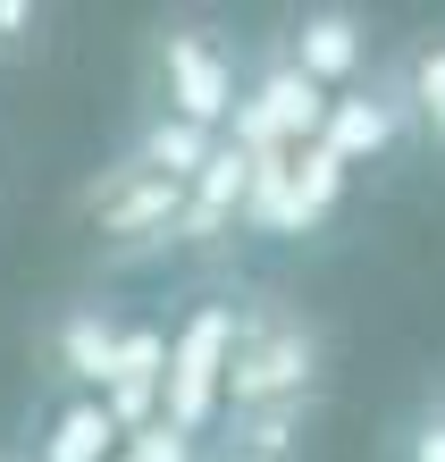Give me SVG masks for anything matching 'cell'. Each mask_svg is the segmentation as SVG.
Masks as SVG:
<instances>
[{
	"instance_id": "obj_1",
	"label": "cell",
	"mask_w": 445,
	"mask_h": 462,
	"mask_svg": "<svg viewBox=\"0 0 445 462\" xmlns=\"http://www.w3.org/2000/svg\"><path fill=\"white\" fill-rule=\"evenodd\" d=\"M328 328L311 303L277 286L236 294V337H227V387H218V420L227 412H294V403L328 395Z\"/></svg>"
},
{
	"instance_id": "obj_2",
	"label": "cell",
	"mask_w": 445,
	"mask_h": 462,
	"mask_svg": "<svg viewBox=\"0 0 445 462\" xmlns=\"http://www.w3.org/2000/svg\"><path fill=\"white\" fill-rule=\"evenodd\" d=\"M244 68H253V51L218 17H202V9L152 17V34H144V110L134 118H177V126H202V134H227L236 101H244Z\"/></svg>"
},
{
	"instance_id": "obj_3",
	"label": "cell",
	"mask_w": 445,
	"mask_h": 462,
	"mask_svg": "<svg viewBox=\"0 0 445 462\" xmlns=\"http://www.w3.org/2000/svg\"><path fill=\"white\" fill-rule=\"evenodd\" d=\"M76 219L93 227L101 244V269H144L160 253H177V227H185V185L152 177L144 160H109V169L76 194Z\"/></svg>"
},
{
	"instance_id": "obj_4",
	"label": "cell",
	"mask_w": 445,
	"mask_h": 462,
	"mask_svg": "<svg viewBox=\"0 0 445 462\" xmlns=\"http://www.w3.org/2000/svg\"><path fill=\"white\" fill-rule=\"evenodd\" d=\"M227 337H236V294L193 303V319L169 337V370H160V420L202 446L218 429V387H227Z\"/></svg>"
},
{
	"instance_id": "obj_5",
	"label": "cell",
	"mask_w": 445,
	"mask_h": 462,
	"mask_svg": "<svg viewBox=\"0 0 445 462\" xmlns=\"http://www.w3.org/2000/svg\"><path fill=\"white\" fill-rule=\"evenodd\" d=\"M269 42L294 60V76H302L320 101L370 85V68H378V25L361 17V9H345V0H311V9H294Z\"/></svg>"
},
{
	"instance_id": "obj_6",
	"label": "cell",
	"mask_w": 445,
	"mask_h": 462,
	"mask_svg": "<svg viewBox=\"0 0 445 462\" xmlns=\"http://www.w3.org/2000/svg\"><path fill=\"white\" fill-rule=\"evenodd\" d=\"M320 152L337 160V169H370V160L412 152L403 93H395V76H386V60L370 68V85H353V93L328 101V118H320Z\"/></svg>"
},
{
	"instance_id": "obj_7",
	"label": "cell",
	"mask_w": 445,
	"mask_h": 462,
	"mask_svg": "<svg viewBox=\"0 0 445 462\" xmlns=\"http://www.w3.org/2000/svg\"><path fill=\"white\" fill-rule=\"evenodd\" d=\"M118 337L126 319L109 303H60L42 319V370H51V395H101L109 387V362H118Z\"/></svg>"
},
{
	"instance_id": "obj_8",
	"label": "cell",
	"mask_w": 445,
	"mask_h": 462,
	"mask_svg": "<svg viewBox=\"0 0 445 462\" xmlns=\"http://www.w3.org/2000/svg\"><path fill=\"white\" fill-rule=\"evenodd\" d=\"M244 210H253V152H244L236 134H218L210 169L185 185V227H177V253H218V244L244 227Z\"/></svg>"
},
{
	"instance_id": "obj_9",
	"label": "cell",
	"mask_w": 445,
	"mask_h": 462,
	"mask_svg": "<svg viewBox=\"0 0 445 462\" xmlns=\"http://www.w3.org/2000/svg\"><path fill=\"white\" fill-rule=\"evenodd\" d=\"M118 446H126V429L109 420L101 395H42L34 438H25L17 454L25 462H118Z\"/></svg>"
},
{
	"instance_id": "obj_10",
	"label": "cell",
	"mask_w": 445,
	"mask_h": 462,
	"mask_svg": "<svg viewBox=\"0 0 445 462\" xmlns=\"http://www.w3.org/2000/svg\"><path fill=\"white\" fill-rule=\"evenodd\" d=\"M403 93V126H412V152H445V25H421L395 60H386Z\"/></svg>"
},
{
	"instance_id": "obj_11",
	"label": "cell",
	"mask_w": 445,
	"mask_h": 462,
	"mask_svg": "<svg viewBox=\"0 0 445 462\" xmlns=\"http://www.w3.org/2000/svg\"><path fill=\"white\" fill-rule=\"evenodd\" d=\"M118 152H126V160H144V169H152V177H169V185H193V177L210 169L218 134H202V126H177V118H134Z\"/></svg>"
},
{
	"instance_id": "obj_12",
	"label": "cell",
	"mask_w": 445,
	"mask_h": 462,
	"mask_svg": "<svg viewBox=\"0 0 445 462\" xmlns=\"http://www.w3.org/2000/svg\"><path fill=\"white\" fill-rule=\"evenodd\" d=\"M42 42H51V9H34V0H0V60L25 68Z\"/></svg>"
},
{
	"instance_id": "obj_13",
	"label": "cell",
	"mask_w": 445,
	"mask_h": 462,
	"mask_svg": "<svg viewBox=\"0 0 445 462\" xmlns=\"http://www.w3.org/2000/svg\"><path fill=\"white\" fill-rule=\"evenodd\" d=\"M395 462H445V387L395 429Z\"/></svg>"
},
{
	"instance_id": "obj_14",
	"label": "cell",
	"mask_w": 445,
	"mask_h": 462,
	"mask_svg": "<svg viewBox=\"0 0 445 462\" xmlns=\"http://www.w3.org/2000/svg\"><path fill=\"white\" fill-rule=\"evenodd\" d=\"M202 462H269V454H236V446H202Z\"/></svg>"
},
{
	"instance_id": "obj_15",
	"label": "cell",
	"mask_w": 445,
	"mask_h": 462,
	"mask_svg": "<svg viewBox=\"0 0 445 462\" xmlns=\"http://www.w3.org/2000/svg\"><path fill=\"white\" fill-rule=\"evenodd\" d=\"M0 462H25V454H17V446H0Z\"/></svg>"
}]
</instances>
